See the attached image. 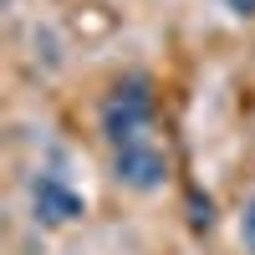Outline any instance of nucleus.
<instances>
[{"label": "nucleus", "mask_w": 255, "mask_h": 255, "mask_svg": "<svg viewBox=\"0 0 255 255\" xmlns=\"http://www.w3.org/2000/svg\"><path fill=\"white\" fill-rule=\"evenodd\" d=\"M31 204H36V220L41 225H72V220L87 215V199H82L61 174H41L31 184Z\"/></svg>", "instance_id": "7ed1b4c3"}, {"label": "nucleus", "mask_w": 255, "mask_h": 255, "mask_svg": "<svg viewBox=\"0 0 255 255\" xmlns=\"http://www.w3.org/2000/svg\"><path fill=\"white\" fill-rule=\"evenodd\" d=\"M113 174H118V184L138 189V194L163 189V179H168V148H163V138L153 133V128H143V133L113 143Z\"/></svg>", "instance_id": "f257e3e1"}, {"label": "nucleus", "mask_w": 255, "mask_h": 255, "mask_svg": "<svg viewBox=\"0 0 255 255\" xmlns=\"http://www.w3.org/2000/svg\"><path fill=\"white\" fill-rule=\"evenodd\" d=\"M240 240H245V250L255 255V194H250V204H245V215H240Z\"/></svg>", "instance_id": "20e7f679"}, {"label": "nucleus", "mask_w": 255, "mask_h": 255, "mask_svg": "<svg viewBox=\"0 0 255 255\" xmlns=\"http://www.w3.org/2000/svg\"><path fill=\"white\" fill-rule=\"evenodd\" d=\"M225 5L235 10V15H255V0H225Z\"/></svg>", "instance_id": "39448f33"}, {"label": "nucleus", "mask_w": 255, "mask_h": 255, "mask_svg": "<svg viewBox=\"0 0 255 255\" xmlns=\"http://www.w3.org/2000/svg\"><path fill=\"white\" fill-rule=\"evenodd\" d=\"M143 128H153V92H148V82H118L113 97L102 102V133H108V143H123L143 133Z\"/></svg>", "instance_id": "f03ea898"}]
</instances>
